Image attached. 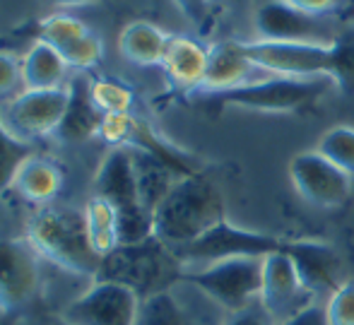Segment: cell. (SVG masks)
<instances>
[{"label":"cell","mask_w":354,"mask_h":325,"mask_svg":"<svg viewBox=\"0 0 354 325\" xmlns=\"http://www.w3.org/2000/svg\"><path fill=\"white\" fill-rule=\"evenodd\" d=\"M152 219L154 239L178 251L227 219L222 191L198 171L181 176L154 207Z\"/></svg>","instance_id":"obj_1"},{"label":"cell","mask_w":354,"mask_h":325,"mask_svg":"<svg viewBox=\"0 0 354 325\" xmlns=\"http://www.w3.org/2000/svg\"><path fill=\"white\" fill-rule=\"evenodd\" d=\"M27 241L48 263L73 275L92 277L99 272L102 256L89 241L87 222L82 210L66 205H46L34 212L27 227Z\"/></svg>","instance_id":"obj_2"},{"label":"cell","mask_w":354,"mask_h":325,"mask_svg":"<svg viewBox=\"0 0 354 325\" xmlns=\"http://www.w3.org/2000/svg\"><path fill=\"white\" fill-rule=\"evenodd\" d=\"M183 272L186 270L176 251L152 236L147 241L113 248L102 258L94 282L123 284L140 299H147L152 294L169 292L174 282H181Z\"/></svg>","instance_id":"obj_3"},{"label":"cell","mask_w":354,"mask_h":325,"mask_svg":"<svg viewBox=\"0 0 354 325\" xmlns=\"http://www.w3.org/2000/svg\"><path fill=\"white\" fill-rule=\"evenodd\" d=\"M337 87L333 77H287V75H272L261 82H251L246 87L232 89V92L214 94V102L224 106H239L248 111L266 113H287L304 109L308 104L326 97L328 89Z\"/></svg>","instance_id":"obj_4"},{"label":"cell","mask_w":354,"mask_h":325,"mask_svg":"<svg viewBox=\"0 0 354 325\" xmlns=\"http://www.w3.org/2000/svg\"><path fill=\"white\" fill-rule=\"evenodd\" d=\"M181 282L198 287L229 313L261 299L263 258H232L183 272Z\"/></svg>","instance_id":"obj_5"},{"label":"cell","mask_w":354,"mask_h":325,"mask_svg":"<svg viewBox=\"0 0 354 325\" xmlns=\"http://www.w3.org/2000/svg\"><path fill=\"white\" fill-rule=\"evenodd\" d=\"M243 56L270 75L287 77H337L340 56L337 41L323 44H280V41H241Z\"/></svg>","instance_id":"obj_6"},{"label":"cell","mask_w":354,"mask_h":325,"mask_svg":"<svg viewBox=\"0 0 354 325\" xmlns=\"http://www.w3.org/2000/svg\"><path fill=\"white\" fill-rule=\"evenodd\" d=\"M68 106V84L61 89H22L0 104V126L17 142L32 145L56 135Z\"/></svg>","instance_id":"obj_7"},{"label":"cell","mask_w":354,"mask_h":325,"mask_svg":"<svg viewBox=\"0 0 354 325\" xmlns=\"http://www.w3.org/2000/svg\"><path fill=\"white\" fill-rule=\"evenodd\" d=\"M284 248V239L272 234L251 232V229L234 227L232 222H219L210 232L198 236L188 246L178 248L176 256L183 265H212L219 260L232 258H268L280 253Z\"/></svg>","instance_id":"obj_8"},{"label":"cell","mask_w":354,"mask_h":325,"mask_svg":"<svg viewBox=\"0 0 354 325\" xmlns=\"http://www.w3.org/2000/svg\"><path fill=\"white\" fill-rule=\"evenodd\" d=\"M140 301L136 292L116 282H92L61 313L71 325H136Z\"/></svg>","instance_id":"obj_9"},{"label":"cell","mask_w":354,"mask_h":325,"mask_svg":"<svg viewBox=\"0 0 354 325\" xmlns=\"http://www.w3.org/2000/svg\"><path fill=\"white\" fill-rule=\"evenodd\" d=\"M289 178L297 193L316 207H337L352 193L350 174L328 162L316 149L294 154L289 162Z\"/></svg>","instance_id":"obj_10"},{"label":"cell","mask_w":354,"mask_h":325,"mask_svg":"<svg viewBox=\"0 0 354 325\" xmlns=\"http://www.w3.org/2000/svg\"><path fill=\"white\" fill-rule=\"evenodd\" d=\"M39 289V253L24 239H0V311L24 308Z\"/></svg>","instance_id":"obj_11"},{"label":"cell","mask_w":354,"mask_h":325,"mask_svg":"<svg viewBox=\"0 0 354 325\" xmlns=\"http://www.w3.org/2000/svg\"><path fill=\"white\" fill-rule=\"evenodd\" d=\"M258 41L280 44H323L333 46L337 41L321 17L308 15L284 0H270L256 12Z\"/></svg>","instance_id":"obj_12"},{"label":"cell","mask_w":354,"mask_h":325,"mask_svg":"<svg viewBox=\"0 0 354 325\" xmlns=\"http://www.w3.org/2000/svg\"><path fill=\"white\" fill-rule=\"evenodd\" d=\"M258 301L275 321H287L308 306V289L301 284L292 260L284 251L263 258V287Z\"/></svg>","instance_id":"obj_13"},{"label":"cell","mask_w":354,"mask_h":325,"mask_svg":"<svg viewBox=\"0 0 354 325\" xmlns=\"http://www.w3.org/2000/svg\"><path fill=\"white\" fill-rule=\"evenodd\" d=\"M284 253L292 260L308 294H335L342 287V260L333 246L323 241H284Z\"/></svg>","instance_id":"obj_14"},{"label":"cell","mask_w":354,"mask_h":325,"mask_svg":"<svg viewBox=\"0 0 354 325\" xmlns=\"http://www.w3.org/2000/svg\"><path fill=\"white\" fill-rule=\"evenodd\" d=\"M266 77H272V75L243 56L241 41H222L210 48L205 82L198 94H212L214 97V94L246 87L251 82H261Z\"/></svg>","instance_id":"obj_15"},{"label":"cell","mask_w":354,"mask_h":325,"mask_svg":"<svg viewBox=\"0 0 354 325\" xmlns=\"http://www.w3.org/2000/svg\"><path fill=\"white\" fill-rule=\"evenodd\" d=\"M94 195L104 198L116 207V212L140 207L136 167L131 147H111L94 174Z\"/></svg>","instance_id":"obj_16"},{"label":"cell","mask_w":354,"mask_h":325,"mask_svg":"<svg viewBox=\"0 0 354 325\" xmlns=\"http://www.w3.org/2000/svg\"><path fill=\"white\" fill-rule=\"evenodd\" d=\"M102 123L104 113L92 99V77L87 73H77L68 82V106L56 138L63 142H87L89 138L99 135Z\"/></svg>","instance_id":"obj_17"},{"label":"cell","mask_w":354,"mask_h":325,"mask_svg":"<svg viewBox=\"0 0 354 325\" xmlns=\"http://www.w3.org/2000/svg\"><path fill=\"white\" fill-rule=\"evenodd\" d=\"M63 181L66 176L56 162H51L48 157H39V154H29L15 169L8 191L19 195L24 203L46 207L63 191Z\"/></svg>","instance_id":"obj_18"},{"label":"cell","mask_w":354,"mask_h":325,"mask_svg":"<svg viewBox=\"0 0 354 325\" xmlns=\"http://www.w3.org/2000/svg\"><path fill=\"white\" fill-rule=\"evenodd\" d=\"M210 48L191 37H171L167 53H164L162 68L174 89L186 94H198L205 82Z\"/></svg>","instance_id":"obj_19"},{"label":"cell","mask_w":354,"mask_h":325,"mask_svg":"<svg viewBox=\"0 0 354 325\" xmlns=\"http://www.w3.org/2000/svg\"><path fill=\"white\" fill-rule=\"evenodd\" d=\"M19 65H22L24 89H61L66 87V77L71 73L66 58L51 44L39 41V39L19 58Z\"/></svg>","instance_id":"obj_20"},{"label":"cell","mask_w":354,"mask_h":325,"mask_svg":"<svg viewBox=\"0 0 354 325\" xmlns=\"http://www.w3.org/2000/svg\"><path fill=\"white\" fill-rule=\"evenodd\" d=\"M169 39L171 37L167 32H162L157 24L138 19V22H131L123 27L121 37H118V53L128 63L140 65V68L162 65Z\"/></svg>","instance_id":"obj_21"},{"label":"cell","mask_w":354,"mask_h":325,"mask_svg":"<svg viewBox=\"0 0 354 325\" xmlns=\"http://www.w3.org/2000/svg\"><path fill=\"white\" fill-rule=\"evenodd\" d=\"M133 152V167H136V181H138V195L140 203L149 212H154L164 195L171 191V186L183 176L174 167H169L164 159L154 157L142 149H131Z\"/></svg>","instance_id":"obj_22"},{"label":"cell","mask_w":354,"mask_h":325,"mask_svg":"<svg viewBox=\"0 0 354 325\" xmlns=\"http://www.w3.org/2000/svg\"><path fill=\"white\" fill-rule=\"evenodd\" d=\"M84 222H87L89 241L99 256H109L113 248H118V212L111 203H106L99 195H92L84 205Z\"/></svg>","instance_id":"obj_23"},{"label":"cell","mask_w":354,"mask_h":325,"mask_svg":"<svg viewBox=\"0 0 354 325\" xmlns=\"http://www.w3.org/2000/svg\"><path fill=\"white\" fill-rule=\"evenodd\" d=\"M87 32H92V29L82 19L71 17V15H51V17H44L39 22V41L51 44L58 53H63Z\"/></svg>","instance_id":"obj_24"},{"label":"cell","mask_w":354,"mask_h":325,"mask_svg":"<svg viewBox=\"0 0 354 325\" xmlns=\"http://www.w3.org/2000/svg\"><path fill=\"white\" fill-rule=\"evenodd\" d=\"M316 152H321L328 162L354 176V128L337 126L326 130L318 140Z\"/></svg>","instance_id":"obj_25"},{"label":"cell","mask_w":354,"mask_h":325,"mask_svg":"<svg viewBox=\"0 0 354 325\" xmlns=\"http://www.w3.org/2000/svg\"><path fill=\"white\" fill-rule=\"evenodd\" d=\"M136 325H186V321L176 299L169 292H159L140 301Z\"/></svg>","instance_id":"obj_26"},{"label":"cell","mask_w":354,"mask_h":325,"mask_svg":"<svg viewBox=\"0 0 354 325\" xmlns=\"http://www.w3.org/2000/svg\"><path fill=\"white\" fill-rule=\"evenodd\" d=\"M92 99L104 116H109V113H131L133 106L131 87L111 77L92 80Z\"/></svg>","instance_id":"obj_27"},{"label":"cell","mask_w":354,"mask_h":325,"mask_svg":"<svg viewBox=\"0 0 354 325\" xmlns=\"http://www.w3.org/2000/svg\"><path fill=\"white\" fill-rule=\"evenodd\" d=\"M29 145H22L12 138L3 126H0V191L10 186L15 169L19 167L24 157H29Z\"/></svg>","instance_id":"obj_28"},{"label":"cell","mask_w":354,"mask_h":325,"mask_svg":"<svg viewBox=\"0 0 354 325\" xmlns=\"http://www.w3.org/2000/svg\"><path fill=\"white\" fill-rule=\"evenodd\" d=\"M24 89L22 84V65L12 53L0 51V104L17 97Z\"/></svg>","instance_id":"obj_29"},{"label":"cell","mask_w":354,"mask_h":325,"mask_svg":"<svg viewBox=\"0 0 354 325\" xmlns=\"http://www.w3.org/2000/svg\"><path fill=\"white\" fill-rule=\"evenodd\" d=\"M330 325H354V282H345L326 304Z\"/></svg>","instance_id":"obj_30"},{"label":"cell","mask_w":354,"mask_h":325,"mask_svg":"<svg viewBox=\"0 0 354 325\" xmlns=\"http://www.w3.org/2000/svg\"><path fill=\"white\" fill-rule=\"evenodd\" d=\"M337 56H340V70L335 84L342 92H354V39H337Z\"/></svg>","instance_id":"obj_31"},{"label":"cell","mask_w":354,"mask_h":325,"mask_svg":"<svg viewBox=\"0 0 354 325\" xmlns=\"http://www.w3.org/2000/svg\"><path fill=\"white\" fill-rule=\"evenodd\" d=\"M222 325H275V318L266 311L261 301H253L239 311L229 313Z\"/></svg>","instance_id":"obj_32"},{"label":"cell","mask_w":354,"mask_h":325,"mask_svg":"<svg viewBox=\"0 0 354 325\" xmlns=\"http://www.w3.org/2000/svg\"><path fill=\"white\" fill-rule=\"evenodd\" d=\"M181 15L196 27H205L212 12V0H174Z\"/></svg>","instance_id":"obj_33"},{"label":"cell","mask_w":354,"mask_h":325,"mask_svg":"<svg viewBox=\"0 0 354 325\" xmlns=\"http://www.w3.org/2000/svg\"><path fill=\"white\" fill-rule=\"evenodd\" d=\"M282 325H330V321H328V308L311 301L299 313H294L292 318H287Z\"/></svg>","instance_id":"obj_34"},{"label":"cell","mask_w":354,"mask_h":325,"mask_svg":"<svg viewBox=\"0 0 354 325\" xmlns=\"http://www.w3.org/2000/svg\"><path fill=\"white\" fill-rule=\"evenodd\" d=\"M284 3L294 5V8L304 10V12H308V15L323 17V15L333 12V10L340 5V0H284Z\"/></svg>","instance_id":"obj_35"},{"label":"cell","mask_w":354,"mask_h":325,"mask_svg":"<svg viewBox=\"0 0 354 325\" xmlns=\"http://www.w3.org/2000/svg\"><path fill=\"white\" fill-rule=\"evenodd\" d=\"M53 5H61V8H84V5H102L104 0H48Z\"/></svg>","instance_id":"obj_36"}]
</instances>
